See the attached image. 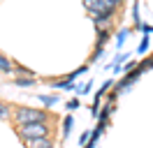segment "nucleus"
<instances>
[{
  "mask_svg": "<svg viewBox=\"0 0 153 148\" xmlns=\"http://www.w3.org/2000/svg\"><path fill=\"white\" fill-rule=\"evenodd\" d=\"M125 37H128V30H121V33H118V44H123Z\"/></svg>",
  "mask_w": 153,
  "mask_h": 148,
  "instance_id": "obj_13",
  "label": "nucleus"
},
{
  "mask_svg": "<svg viewBox=\"0 0 153 148\" xmlns=\"http://www.w3.org/2000/svg\"><path fill=\"white\" fill-rule=\"evenodd\" d=\"M109 113H111V104H107L105 109H100V113H97V118H100V125H105V123H107Z\"/></svg>",
  "mask_w": 153,
  "mask_h": 148,
  "instance_id": "obj_6",
  "label": "nucleus"
},
{
  "mask_svg": "<svg viewBox=\"0 0 153 148\" xmlns=\"http://www.w3.org/2000/svg\"><path fill=\"white\" fill-rule=\"evenodd\" d=\"M107 39H109V33H107V30H100V39H97V49H102Z\"/></svg>",
  "mask_w": 153,
  "mask_h": 148,
  "instance_id": "obj_9",
  "label": "nucleus"
},
{
  "mask_svg": "<svg viewBox=\"0 0 153 148\" xmlns=\"http://www.w3.org/2000/svg\"><path fill=\"white\" fill-rule=\"evenodd\" d=\"M14 120L16 125H30V123H47V111H37V109H16L14 111Z\"/></svg>",
  "mask_w": 153,
  "mask_h": 148,
  "instance_id": "obj_1",
  "label": "nucleus"
},
{
  "mask_svg": "<svg viewBox=\"0 0 153 148\" xmlns=\"http://www.w3.org/2000/svg\"><path fill=\"white\" fill-rule=\"evenodd\" d=\"M67 109H79V100H70L67 102Z\"/></svg>",
  "mask_w": 153,
  "mask_h": 148,
  "instance_id": "obj_12",
  "label": "nucleus"
},
{
  "mask_svg": "<svg viewBox=\"0 0 153 148\" xmlns=\"http://www.w3.org/2000/svg\"><path fill=\"white\" fill-rule=\"evenodd\" d=\"M7 111H10V107L0 102V120H2V118H7Z\"/></svg>",
  "mask_w": 153,
  "mask_h": 148,
  "instance_id": "obj_10",
  "label": "nucleus"
},
{
  "mask_svg": "<svg viewBox=\"0 0 153 148\" xmlns=\"http://www.w3.org/2000/svg\"><path fill=\"white\" fill-rule=\"evenodd\" d=\"M146 49H149V37H144V39H142V44H139V53H144Z\"/></svg>",
  "mask_w": 153,
  "mask_h": 148,
  "instance_id": "obj_11",
  "label": "nucleus"
},
{
  "mask_svg": "<svg viewBox=\"0 0 153 148\" xmlns=\"http://www.w3.org/2000/svg\"><path fill=\"white\" fill-rule=\"evenodd\" d=\"M142 30H144V33H153V28H151V26H142Z\"/></svg>",
  "mask_w": 153,
  "mask_h": 148,
  "instance_id": "obj_14",
  "label": "nucleus"
},
{
  "mask_svg": "<svg viewBox=\"0 0 153 148\" xmlns=\"http://www.w3.org/2000/svg\"><path fill=\"white\" fill-rule=\"evenodd\" d=\"M26 146L28 148H53V144H51V139H30V141H26Z\"/></svg>",
  "mask_w": 153,
  "mask_h": 148,
  "instance_id": "obj_3",
  "label": "nucleus"
},
{
  "mask_svg": "<svg viewBox=\"0 0 153 148\" xmlns=\"http://www.w3.org/2000/svg\"><path fill=\"white\" fill-rule=\"evenodd\" d=\"M49 132H51V127H49L47 123H30V125H19V134L21 139H26V141H30V139H47Z\"/></svg>",
  "mask_w": 153,
  "mask_h": 148,
  "instance_id": "obj_2",
  "label": "nucleus"
},
{
  "mask_svg": "<svg viewBox=\"0 0 153 148\" xmlns=\"http://www.w3.org/2000/svg\"><path fill=\"white\" fill-rule=\"evenodd\" d=\"M70 130H72V116H65V120H63V134H70Z\"/></svg>",
  "mask_w": 153,
  "mask_h": 148,
  "instance_id": "obj_8",
  "label": "nucleus"
},
{
  "mask_svg": "<svg viewBox=\"0 0 153 148\" xmlns=\"http://www.w3.org/2000/svg\"><path fill=\"white\" fill-rule=\"evenodd\" d=\"M12 70H14L12 60L7 58V56H2V53H0V72H2V74H10Z\"/></svg>",
  "mask_w": 153,
  "mask_h": 148,
  "instance_id": "obj_4",
  "label": "nucleus"
},
{
  "mask_svg": "<svg viewBox=\"0 0 153 148\" xmlns=\"http://www.w3.org/2000/svg\"><path fill=\"white\" fill-rule=\"evenodd\" d=\"M14 83L26 88V86H33V83H35V76H16V79H14Z\"/></svg>",
  "mask_w": 153,
  "mask_h": 148,
  "instance_id": "obj_5",
  "label": "nucleus"
},
{
  "mask_svg": "<svg viewBox=\"0 0 153 148\" xmlns=\"http://www.w3.org/2000/svg\"><path fill=\"white\" fill-rule=\"evenodd\" d=\"M37 97H39V102L47 104V107H51V104H56V102H58V95H37Z\"/></svg>",
  "mask_w": 153,
  "mask_h": 148,
  "instance_id": "obj_7",
  "label": "nucleus"
}]
</instances>
